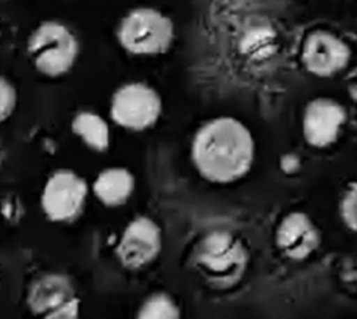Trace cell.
I'll use <instances>...</instances> for the list:
<instances>
[{
    "instance_id": "52a82bcc",
    "label": "cell",
    "mask_w": 357,
    "mask_h": 319,
    "mask_svg": "<svg viewBox=\"0 0 357 319\" xmlns=\"http://www.w3.org/2000/svg\"><path fill=\"white\" fill-rule=\"evenodd\" d=\"M162 98L154 88L142 81L119 86L110 100V118L116 125L132 132H143L162 116Z\"/></svg>"
},
{
    "instance_id": "8fae6325",
    "label": "cell",
    "mask_w": 357,
    "mask_h": 319,
    "mask_svg": "<svg viewBox=\"0 0 357 319\" xmlns=\"http://www.w3.org/2000/svg\"><path fill=\"white\" fill-rule=\"evenodd\" d=\"M321 242L317 226L305 213L293 212L280 221L276 231V244L285 257L301 261L307 258Z\"/></svg>"
},
{
    "instance_id": "2e32d148",
    "label": "cell",
    "mask_w": 357,
    "mask_h": 319,
    "mask_svg": "<svg viewBox=\"0 0 357 319\" xmlns=\"http://www.w3.org/2000/svg\"><path fill=\"white\" fill-rule=\"evenodd\" d=\"M17 91L13 83L0 75V123L8 119L16 110Z\"/></svg>"
},
{
    "instance_id": "30bf717a",
    "label": "cell",
    "mask_w": 357,
    "mask_h": 319,
    "mask_svg": "<svg viewBox=\"0 0 357 319\" xmlns=\"http://www.w3.org/2000/svg\"><path fill=\"white\" fill-rule=\"evenodd\" d=\"M347 120V111L333 99H315L305 107L303 116V133L305 141L314 148H326L333 144L342 125Z\"/></svg>"
},
{
    "instance_id": "9c48e42d",
    "label": "cell",
    "mask_w": 357,
    "mask_h": 319,
    "mask_svg": "<svg viewBox=\"0 0 357 319\" xmlns=\"http://www.w3.org/2000/svg\"><path fill=\"white\" fill-rule=\"evenodd\" d=\"M351 59L348 44L339 36L317 30L305 38L303 47L304 68L317 77H331L345 69Z\"/></svg>"
},
{
    "instance_id": "3957f363",
    "label": "cell",
    "mask_w": 357,
    "mask_h": 319,
    "mask_svg": "<svg viewBox=\"0 0 357 319\" xmlns=\"http://www.w3.org/2000/svg\"><path fill=\"white\" fill-rule=\"evenodd\" d=\"M116 38L119 46L132 55H162L174 41V24L165 13L139 6L123 16Z\"/></svg>"
},
{
    "instance_id": "ba28073f",
    "label": "cell",
    "mask_w": 357,
    "mask_h": 319,
    "mask_svg": "<svg viewBox=\"0 0 357 319\" xmlns=\"http://www.w3.org/2000/svg\"><path fill=\"white\" fill-rule=\"evenodd\" d=\"M162 228L148 216H138L124 228L114 249L119 263L127 270L149 266L162 252Z\"/></svg>"
},
{
    "instance_id": "9a60e30c",
    "label": "cell",
    "mask_w": 357,
    "mask_h": 319,
    "mask_svg": "<svg viewBox=\"0 0 357 319\" xmlns=\"http://www.w3.org/2000/svg\"><path fill=\"white\" fill-rule=\"evenodd\" d=\"M340 216L345 226L357 233V182L349 183L340 201Z\"/></svg>"
},
{
    "instance_id": "7a4b0ae2",
    "label": "cell",
    "mask_w": 357,
    "mask_h": 319,
    "mask_svg": "<svg viewBox=\"0 0 357 319\" xmlns=\"http://www.w3.org/2000/svg\"><path fill=\"white\" fill-rule=\"evenodd\" d=\"M27 54L36 72L47 79H60L74 69L80 55V42L66 24L44 21L29 35Z\"/></svg>"
},
{
    "instance_id": "7c38bea8",
    "label": "cell",
    "mask_w": 357,
    "mask_h": 319,
    "mask_svg": "<svg viewBox=\"0 0 357 319\" xmlns=\"http://www.w3.org/2000/svg\"><path fill=\"white\" fill-rule=\"evenodd\" d=\"M96 199L105 207H121L135 191V177L126 168H107L96 176L91 183Z\"/></svg>"
},
{
    "instance_id": "6da1fadb",
    "label": "cell",
    "mask_w": 357,
    "mask_h": 319,
    "mask_svg": "<svg viewBox=\"0 0 357 319\" xmlns=\"http://www.w3.org/2000/svg\"><path fill=\"white\" fill-rule=\"evenodd\" d=\"M256 144L238 119L221 116L207 120L191 141V162L199 176L212 183H234L250 172Z\"/></svg>"
},
{
    "instance_id": "5bb4252c",
    "label": "cell",
    "mask_w": 357,
    "mask_h": 319,
    "mask_svg": "<svg viewBox=\"0 0 357 319\" xmlns=\"http://www.w3.org/2000/svg\"><path fill=\"white\" fill-rule=\"evenodd\" d=\"M181 307L167 293H154L139 305L135 319H181Z\"/></svg>"
},
{
    "instance_id": "8992f818",
    "label": "cell",
    "mask_w": 357,
    "mask_h": 319,
    "mask_svg": "<svg viewBox=\"0 0 357 319\" xmlns=\"http://www.w3.org/2000/svg\"><path fill=\"white\" fill-rule=\"evenodd\" d=\"M29 310L40 319H79L80 297L66 274L44 272L30 283Z\"/></svg>"
},
{
    "instance_id": "277c9868",
    "label": "cell",
    "mask_w": 357,
    "mask_h": 319,
    "mask_svg": "<svg viewBox=\"0 0 357 319\" xmlns=\"http://www.w3.org/2000/svg\"><path fill=\"white\" fill-rule=\"evenodd\" d=\"M195 265L212 282L234 283L243 276L248 265V252L234 235L213 232L197 244Z\"/></svg>"
},
{
    "instance_id": "5b68a950",
    "label": "cell",
    "mask_w": 357,
    "mask_h": 319,
    "mask_svg": "<svg viewBox=\"0 0 357 319\" xmlns=\"http://www.w3.org/2000/svg\"><path fill=\"white\" fill-rule=\"evenodd\" d=\"M89 185L79 172L56 169L50 174L41 189V210L49 221L68 224L84 213L88 202Z\"/></svg>"
},
{
    "instance_id": "4fadbf2b",
    "label": "cell",
    "mask_w": 357,
    "mask_h": 319,
    "mask_svg": "<svg viewBox=\"0 0 357 319\" xmlns=\"http://www.w3.org/2000/svg\"><path fill=\"white\" fill-rule=\"evenodd\" d=\"M71 130L94 152H105L112 144L110 125L100 114L91 110H82L75 114L71 120Z\"/></svg>"
}]
</instances>
